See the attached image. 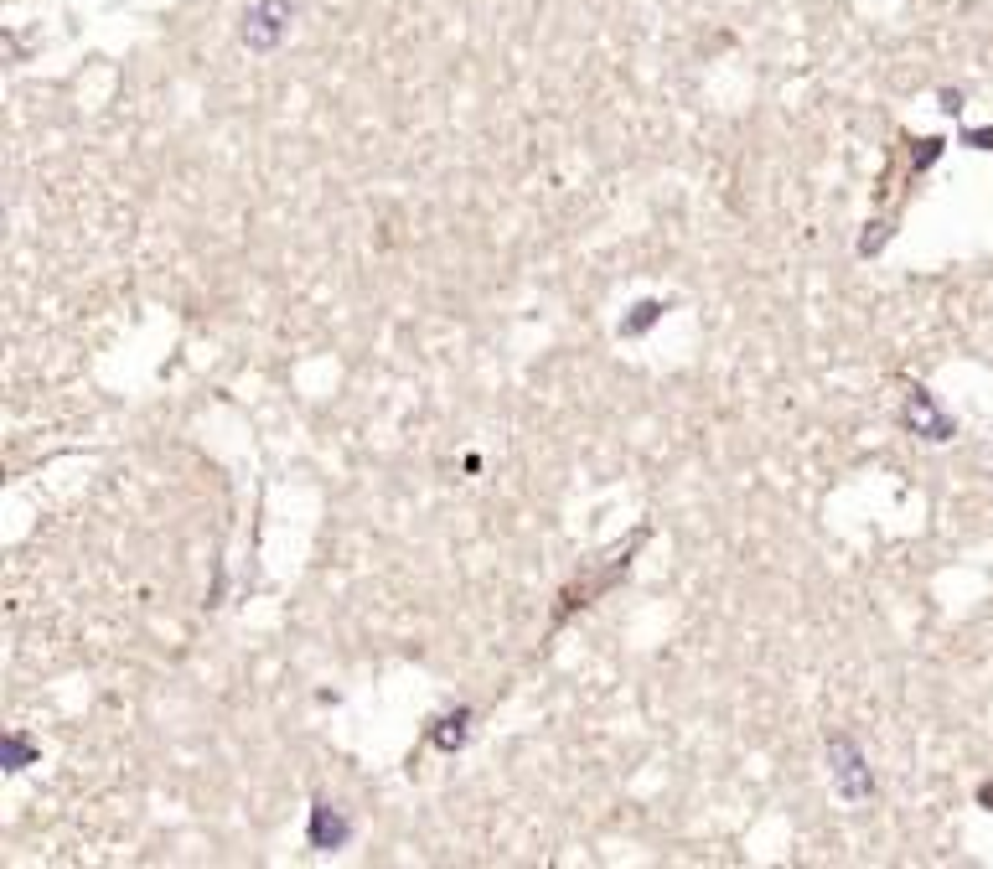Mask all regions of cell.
Returning <instances> with one entry per match:
<instances>
[{"label": "cell", "mask_w": 993, "mask_h": 869, "mask_svg": "<svg viewBox=\"0 0 993 869\" xmlns=\"http://www.w3.org/2000/svg\"><path fill=\"white\" fill-rule=\"evenodd\" d=\"M828 782L838 787L844 803H865V797H875V776H869L865 751H859V741L844 735V730L828 735Z\"/></svg>", "instance_id": "1"}, {"label": "cell", "mask_w": 993, "mask_h": 869, "mask_svg": "<svg viewBox=\"0 0 993 869\" xmlns=\"http://www.w3.org/2000/svg\"><path fill=\"white\" fill-rule=\"evenodd\" d=\"M353 838V823L342 818L332 803H316L311 807V849H342Z\"/></svg>", "instance_id": "2"}, {"label": "cell", "mask_w": 993, "mask_h": 869, "mask_svg": "<svg viewBox=\"0 0 993 869\" xmlns=\"http://www.w3.org/2000/svg\"><path fill=\"white\" fill-rule=\"evenodd\" d=\"M906 424H911V430H921L926 440H947V434H952V419L937 414V404H931L926 388H911V404H906Z\"/></svg>", "instance_id": "3"}, {"label": "cell", "mask_w": 993, "mask_h": 869, "mask_svg": "<svg viewBox=\"0 0 993 869\" xmlns=\"http://www.w3.org/2000/svg\"><path fill=\"white\" fill-rule=\"evenodd\" d=\"M466 724H471V709H456V714H445V720H435L430 741L440 745V751H461V741H466Z\"/></svg>", "instance_id": "4"}, {"label": "cell", "mask_w": 993, "mask_h": 869, "mask_svg": "<svg viewBox=\"0 0 993 869\" xmlns=\"http://www.w3.org/2000/svg\"><path fill=\"white\" fill-rule=\"evenodd\" d=\"M662 311H668L662 301H641L637 316H626V322H621V337H641V332H647V326H652L657 316H662Z\"/></svg>", "instance_id": "5"}, {"label": "cell", "mask_w": 993, "mask_h": 869, "mask_svg": "<svg viewBox=\"0 0 993 869\" xmlns=\"http://www.w3.org/2000/svg\"><path fill=\"white\" fill-rule=\"evenodd\" d=\"M978 803H988V807H993V787H983V792H978Z\"/></svg>", "instance_id": "6"}]
</instances>
